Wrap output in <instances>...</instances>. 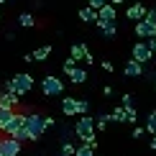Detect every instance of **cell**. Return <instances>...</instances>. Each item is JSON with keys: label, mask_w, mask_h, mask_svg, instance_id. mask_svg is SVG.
I'll list each match as a JSON object with an SVG mask.
<instances>
[{"label": "cell", "mask_w": 156, "mask_h": 156, "mask_svg": "<svg viewBox=\"0 0 156 156\" xmlns=\"http://www.w3.org/2000/svg\"><path fill=\"white\" fill-rule=\"evenodd\" d=\"M23 131L28 133V141H38L44 133H46V115H38V113H26Z\"/></svg>", "instance_id": "cell-1"}, {"label": "cell", "mask_w": 156, "mask_h": 156, "mask_svg": "<svg viewBox=\"0 0 156 156\" xmlns=\"http://www.w3.org/2000/svg\"><path fill=\"white\" fill-rule=\"evenodd\" d=\"M5 92H13V95H18V97H23V95H28L31 90H34V77L31 74H26V72H18L13 80L5 82Z\"/></svg>", "instance_id": "cell-2"}, {"label": "cell", "mask_w": 156, "mask_h": 156, "mask_svg": "<svg viewBox=\"0 0 156 156\" xmlns=\"http://www.w3.org/2000/svg\"><path fill=\"white\" fill-rule=\"evenodd\" d=\"M74 133L80 136V141L95 146V144H97V141H95V118H90L87 113L80 115V120H77V126H74Z\"/></svg>", "instance_id": "cell-3"}, {"label": "cell", "mask_w": 156, "mask_h": 156, "mask_svg": "<svg viewBox=\"0 0 156 156\" xmlns=\"http://www.w3.org/2000/svg\"><path fill=\"white\" fill-rule=\"evenodd\" d=\"M41 90H44L46 97H56V95L64 92V82L59 80V77H54V74H46L41 80Z\"/></svg>", "instance_id": "cell-4"}, {"label": "cell", "mask_w": 156, "mask_h": 156, "mask_svg": "<svg viewBox=\"0 0 156 156\" xmlns=\"http://www.w3.org/2000/svg\"><path fill=\"white\" fill-rule=\"evenodd\" d=\"M136 36L138 38H151L156 36V21H148V18H141V21H136Z\"/></svg>", "instance_id": "cell-5"}, {"label": "cell", "mask_w": 156, "mask_h": 156, "mask_svg": "<svg viewBox=\"0 0 156 156\" xmlns=\"http://www.w3.org/2000/svg\"><path fill=\"white\" fill-rule=\"evenodd\" d=\"M115 16H118V13H115V5L113 3H105L102 5V8H97V28H100V26H105V23H115Z\"/></svg>", "instance_id": "cell-6"}, {"label": "cell", "mask_w": 156, "mask_h": 156, "mask_svg": "<svg viewBox=\"0 0 156 156\" xmlns=\"http://www.w3.org/2000/svg\"><path fill=\"white\" fill-rule=\"evenodd\" d=\"M21 154V141H16L13 136L0 138V156H18Z\"/></svg>", "instance_id": "cell-7"}, {"label": "cell", "mask_w": 156, "mask_h": 156, "mask_svg": "<svg viewBox=\"0 0 156 156\" xmlns=\"http://www.w3.org/2000/svg\"><path fill=\"white\" fill-rule=\"evenodd\" d=\"M69 56L77 62H87V64H92L95 62V56L90 54V49L84 46V44H72V49H69Z\"/></svg>", "instance_id": "cell-8"}, {"label": "cell", "mask_w": 156, "mask_h": 156, "mask_svg": "<svg viewBox=\"0 0 156 156\" xmlns=\"http://www.w3.org/2000/svg\"><path fill=\"white\" fill-rule=\"evenodd\" d=\"M151 56H154V51L148 49V44L138 41V44H136V46H133V59H136V62L146 64V62H151Z\"/></svg>", "instance_id": "cell-9"}, {"label": "cell", "mask_w": 156, "mask_h": 156, "mask_svg": "<svg viewBox=\"0 0 156 156\" xmlns=\"http://www.w3.org/2000/svg\"><path fill=\"white\" fill-rule=\"evenodd\" d=\"M123 74H126V77H131V80H136V77H141V74H144V64H141V62H136V59L126 62V67H123Z\"/></svg>", "instance_id": "cell-10"}, {"label": "cell", "mask_w": 156, "mask_h": 156, "mask_svg": "<svg viewBox=\"0 0 156 156\" xmlns=\"http://www.w3.org/2000/svg\"><path fill=\"white\" fill-rule=\"evenodd\" d=\"M18 95L13 92H5V90H0V108H8V110H18Z\"/></svg>", "instance_id": "cell-11"}, {"label": "cell", "mask_w": 156, "mask_h": 156, "mask_svg": "<svg viewBox=\"0 0 156 156\" xmlns=\"http://www.w3.org/2000/svg\"><path fill=\"white\" fill-rule=\"evenodd\" d=\"M62 113L67 115V118L77 115V97H64L62 100Z\"/></svg>", "instance_id": "cell-12"}, {"label": "cell", "mask_w": 156, "mask_h": 156, "mask_svg": "<svg viewBox=\"0 0 156 156\" xmlns=\"http://www.w3.org/2000/svg\"><path fill=\"white\" fill-rule=\"evenodd\" d=\"M13 115H16V110L0 108V133H5V131H8V126H10V120H13Z\"/></svg>", "instance_id": "cell-13"}, {"label": "cell", "mask_w": 156, "mask_h": 156, "mask_svg": "<svg viewBox=\"0 0 156 156\" xmlns=\"http://www.w3.org/2000/svg\"><path fill=\"white\" fill-rule=\"evenodd\" d=\"M131 21H141V18L146 16V5H141V3H136V5H131L128 8V13H126Z\"/></svg>", "instance_id": "cell-14"}, {"label": "cell", "mask_w": 156, "mask_h": 156, "mask_svg": "<svg viewBox=\"0 0 156 156\" xmlns=\"http://www.w3.org/2000/svg\"><path fill=\"white\" fill-rule=\"evenodd\" d=\"M31 56H34V62H46L51 56V46L46 44V46H38L36 51H31Z\"/></svg>", "instance_id": "cell-15"}, {"label": "cell", "mask_w": 156, "mask_h": 156, "mask_svg": "<svg viewBox=\"0 0 156 156\" xmlns=\"http://www.w3.org/2000/svg\"><path fill=\"white\" fill-rule=\"evenodd\" d=\"M128 108H131V105H128ZM128 108H126V105L115 108L113 113H110V120H118V123H128Z\"/></svg>", "instance_id": "cell-16"}, {"label": "cell", "mask_w": 156, "mask_h": 156, "mask_svg": "<svg viewBox=\"0 0 156 156\" xmlns=\"http://www.w3.org/2000/svg\"><path fill=\"white\" fill-rule=\"evenodd\" d=\"M80 21H84V23H95V21H97V10L90 8V5H87V8H82V10H80Z\"/></svg>", "instance_id": "cell-17"}, {"label": "cell", "mask_w": 156, "mask_h": 156, "mask_svg": "<svg viewBox=\"0 0 156 156\" xmlns=\"http://www.w3.org/2000/svg\"><path fill=\"white\" fill-rule=\"evenodd\" d=\"M69 80H72L74 84H82L84 80H87V72H84V69H82V67H74V69H72V72H69Z\"/></svg>", "instance_id": "cell-18"}, {"label": "cell", "mask_w": 156, "mask_h": 156, "mask_svg": "<svg viewBox=\"0 0 156 156\" xmlns=\"http://www.w3.org/2000/svg\"><path fill=\"white\" fill-rule=\"evenodd\" d=\"M18 23H21L23 28H34V26H36V18L31 16V13H21V16H18Z\"/></svg>", "instance_id": "cell-19"}, {"label": "cell", "mask_w": 156, "mask_h": 156, "mask_svg": "<svg viewBox=\"0 0 156 156\" xmlns=\"http://www.w3.org/2000/svg\"><path fill=\"white\" fill-rule=\"evenodd\" d=\"M74 156H95V146H90V144H82V146L74 151Z\"/></svg>", "instance_id": "cell-20"}, {"label": "cell", "mask_w": 156, "mask_h": 156, "mask_svg": "<svg viewBox=\"0 0 156 156\" xmlns=\"http://www.w3.org/2000/svg\"><path fill=\"white\" fill-rule=\"evenodd\" d=\"M100 31H102V36H105V38H113L115 34H118L115 23H105V26H100Z\"/></svg>", "instance_id": "cell-21"}, {"label": "cell", "mask_w": 156, "mask_h": 156, "mask_svg": "<svg viewBox=\"0 0 156 156\" xmlns=\"http://www.w3.org/2000/svg\"><path fill=\"white\" fill-rule=\"evenodd\" d=\"M146 131L151 133V136H156V110L151 115H148V123H146Z\"/></svg>", "instance_id": "cell-22"}, {"label": "cell", "mask_w": 156, "mask_h": 156, "mask_svg": "<svg viewBox=\"0 0 156 156\" xmlns=\"http://www.w3.org/2000/svg\"><path fill=\"white\" fill-rule=\"evenodd\" d=\"M74 151H77L74 144H69V141H64V144H62V156H74Z\"/></svg>", "instance_id": "cell-23"}, {"label": "cell", "mask_w": 156, "mask_h": 156, "mask_svg": "<svg viewBox=\"0 0 156 156\" xmlns=\"http://www.w3.org/2000/svg\"><path fill=\"white\" fill-rule=\"evenodd\" d=\"M108 120H110V115H100V118L95 120V128H97V131H105V128H108Z\"/></svg>", "instance_id": "cell-24"}, {"label": "cell", "mask_w": 156, "mask_h": 156, "mask_svg": "<svg viewBox=\"0 0 156 156\" xmlns=\"http://www.w3.org/2000/svg\"><path fill=\"white\" fill-rule=\"evenodd\" d=\"M90 110V102L87 100H77V115H84Z\"/></svg>", "instance_id": "cell-25"}, {"label": "cell", "mask_w": 156, "mask_h": 156, "mask_svg": "<svg viewBox=\"0 0 156 156\" xmlns=\"http://www.w3.org/2000/svg\"><path fill=\"white\" fill-rule=\"evenodd\" d=\"M74 67H77V59H72V56H69V59L64 62V67H62V69H64V74H69V72H72Z\"/></svg>", "instance_id": "cell-26"}, {"label": "cell", "mask_w": 156, "mask_h": 156, "mask_svg": "<svg viewBox=\"0 0 156 156\" xmlns=\"http://www.w3.org/2000/svg\"><path fill=\"white\" fill-rule=\"evenodd\" d=\"M105 3H110V0H87V5H90V8H102V5H105Z\"/></svg>", "instance_id": "cell-27"}, {"label": "cell", "mask_w": 156, "mask_h": 156, "mask_svg": "<svg viewBox=\"0 0 156 156\" xmlns=\"http://www.w3.org/2000/svg\"><path fill=\"white\" fill-rule=\"evenodd\" d=\"M120 100H123V105H126V108H128V105H133V97H131V95H123Z\"/></svg>", "instance_id": "cell-28"}, {"label": "cell", "mask_w": 156, "mask_h": 156, "mask_svg": "<svg viewBox=\"0 0 156 156\" xmlns=\"http://www.w3.org/2000/svg\"><path fill=\"white\" fill-rule=\"evenodd\" d=\"M141 136H144V128L136 126V128H133V138H141Z\"/></svg>", "instance_id": "cell-29"}, {"label": "cell", "mask_w": 156, "mask_h": 156, "mask_svg": "<svg viewBox=\"0 0 156 156\" xmlns=\"http://www.w3.org/2000/svg\"><path fill=\"white\" fill-rule=\"evenodd\" d=\"M148 49H151L154 54H156V36H151V38H148Z\"/></svg>", "instance_id": "cell-30"}, {"label": "cell", "mask_w": 156, "mask_h": 156, "mask_svg": "<svg viewBox=\"0 0 156 156\" xmlns=\"http://www.w3.org/2000/svg\"><path fill=\"white\" fill-rule=\"evenodd\" d=\"M102 69H105V72H113V62L105 59V62H102Z\"/></svg>", "instance_id": "cell-31"}, {"label": "cell", "mask_w": 156, "mask_h": 156, "mask_svg": "<svg viewBox=\"0 0 156 156\" xmlns=\"http://www.w3.org/2000/svg\"><path fill=\"white\" fill-rule=\"evenodd\" d=\"M148 146H151L154 151H156V136H154V138H151V144H148Z\"/></svg>", "instance_id": "cell-32"}, {"label": "cell", "mask_w": 156, "mask_h": 156, "mask_svg": "<svg viewBox=\"0 0 156 156\" xmlns=\"http://www.w3.org/2000/svg\"><path fill=\"white\" fill-rule=\"evenodd\" d=\"M110 3H113V5H123V3H126V0H110Z\"/></svg>", "instance_id": "cell-33"}, {"label": "cell", "mask_w": 156, "mask_h": 156, "mask_svg": "<svg viewBox=\"0 0 156 156\" xmlns=\"http://www.w3.org/2000/svg\"><path fill=\"white\" fill-rule=\"evenodd\" d=\"M3 3H8V0H0V5H3Z\"/></svg>", "instance_id": "cell-34"}, {"label": "cell", "mask_w": 156, "mask_h": 156, "mask_svg": "<svg viewBox=\"0 0 156 156\" xmlns=\"http://www.w3.org/2000/svg\"><path fill=\"white\" fill-rule=\"evenodd\" d=\"M154 90H156V87H154Z\"/></svg>", "instance_id": "cell-35"}]
</instances>
